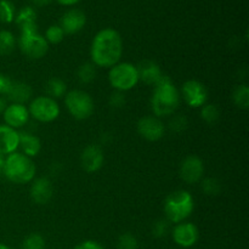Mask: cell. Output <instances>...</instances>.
I'll return each instance as SVG.
<instances>
[{
    "label": "cell",
    "mask_w": 249,
    "mask_h": 249,
    "mask_svg": "<svg viewBox=\"0 0 249 249\" xmlns=\"http://www.w3.org/2000/svg\"><path fill=\"white\" fill-rule=\"evenodd\" d=\"M21 249H45V240L39 233H31L23 240Z\"/></svg>",
    "instance_id": "83f0119b"
},
{
    "label": "cell",
    "mask_w": 249,
    "mask_h": 249,
    "mask_svg": "<svg viewBox=\"0 0 249 249\" xmlns=\"http://www.w3.org/2000/svg\"><path fill=\"white\" fill-rule=\"evenodd\" d=\"M19 50L31 60H40L48 53L49 44L38 31H23L18 39Z\"/></svg>",
    "instance_id": "52a82bcc"
},
{
    "label": "cell",
    "mask_w": 249,
    "mask_h": 249,
    "mask_svg": "<svg viewBox=\"0 0 249 249\" xmlns=\"http://www.w3.org/2000/svg\"><path fill=\"white\" fill-rule=\"evenodd\" d=\"M65 105L73 118L84 121L94 113L95 105L92 97L84 90H71L65 95Z\"/></svg>",
    "instance_id": "8992f818"
},
{
    "label": "cell",
    "mask_w": 249,
    "mask_h": 249,
    "mask_svg": "<svg viewBox=\"0 0 249 249\" xmlns=\"http://www.w3.org/2000/svg\"><path fill=\"white\" fill-rule=\"evenodd\" d=\"M194 208L192 195L186 190H177L168 195L164 201L165 219L173 224L182 223L191 215Z\"/></svg>",
    "instance_id": "277c9868"
},
{
    "label": "cell",
    "mask_w": 249,
    "mask_h": 249,
    "mask_svg": "<svg viewBox=\"0 0 249 249\" xmlns=\"http://www.w3.org/2000/svg\"><path fill=\"white\" fill-rule=\"evenodd\" d=\"M202 190L207 196H216L221 191L220 181L215 178H206L202 181Z\"/></svg>",
    "instance_id": "f546056e"
},
{
    "label": "cell",
    "mask_w": 249,
    "mask_h": 249,
    "mask_svg": "<svg viewBox=\"0 0 249 249\" xmlns=\"http://www.w3.org/2000/svg\"><path fill=\"white\" fill-rule=\"evenodd\" d=\"M123 53L122 36L116 29H101L92 39L90 46L91 63L96 67L111 68L119 62Z\"/></svg>",
    "instance_id": "6da1fadb"
},
{
    "label": "cell",
    "mask_w": 249,
    "mask_h": 249,
    "mask_svg": "<svg viewBox=\"0 0 249 249\" xmlns=\"http://www.w3.org/2000/svg\"><path fill=\"white\" fill-rule=\"evenodd\" d=\"M199 238V231L195 224L182 221L177 224L173 229V240L182 248H190L197 243Z\"/></svg>",
    "instance_id": "7c38bea8"
},
{
    "label": "cell",
    "mask_w": 249,
    "mask_h": 249,
    "mask_svg": "<svg viewBox=\"0 0 249 249\" xmlns=\"http://www.w3.org/2000/svg\"><path fill=\"white\" fill-rule=\"evenodd\" d=\"M32 94H33V91H32L31 85L24 82H14L12 80L9 90L5 94V96H6L5 99L11 101L12 104L24 105L31 100Z\"/></svg>",
    "instance_id": "d6986e66"
},
{
    "label": "cell",
    "mask_w": 249,
    "mask_h": 249,
    "mask_svg": "<svg viewBox=\"0 0 249 249\" xmlns=\"http://www.w3.org/2000/svg\"><path fill=\"white\" fill-rule=\"evenodd\" d=\"M138 68L139 80H142L145 84L155 87L156 83L160 79L163 75L160 65L152 60H143L136 66Z\"/></svg>",
    "instance_id": "ac0fdd59"
},
{
    "label": "cell",
    "mask_w": 249,
    "mask_h": 249,
    "mask_svg": "<svg viewBox=\"0 0 249 249\" xmlns=\"http://www.w3.org/2000/svg\"><path fill=\"white\" fill-rule=\"evenodd\" d=\"M36 168L32 158L21 152H14L4 160L2 174L14 184H27L36 178Z\"/></svg>",
    "instance_id": "3957f363"
},
{
    "label": "cell",
    "mask_w": 249,
    "mask_h": 249,
    "mask_svg": "<svg viewBox=\"0 0 249 249\" xmlns=\"http://www.w3.org/2000/svg\"><path fill=\"white\" fill-rule=\"evenodd\" d=\"M96 78V66L91 62L80 65L77 70V79L80 84H90Z\"/></svg>",
    "instance_id": "603a6c76"
},
{
    "label": "cell",
    "mask_w": 249,
    "mask_h": 249,
    "mask_svg": "<svg viewBox=\"0 0 249 249\" xmlns=\"http://www.w3.org/2000/svg\"><path fill=\"white\" fill-rule=\"evenodd\" d=\"M108 82L116 91H129L140 82L138 68L130 62H118L109 68Z\"/></svg>",
    "instance_id": "5b68a950"
},
{
    "label": "cell",
    "mask_w": 249,
    "mask_h": 249,
    "mask_svg": "<svg viewBox=\"0 0 249 249\" xmlns=\"http://www.w3.org/2000/svg\"><path fill=\"white\" fill-rule=\"evenodd\" d=\"M187 124H189V122L184 114H175L169 121V129L173 133L179 134L187 128Z\"/></svg>",
    "instance_id": "4dcf8cb0"
},
{
    "label": "cell",
    "mask_w": 249,
    "mask_h": 249,
    "mask_svg": "<svg viewBox=\"0 0 249 249\" xmlns=\"http://www.w3.org/2000/svg\"><path fill=\"white\" fill-rule=\"evenodd\" d=\"M104 151L99 145H89L82 151L80 165L87 173H95L104 165Z\"/></svg>",
    "instance_id": "4fadbf2b"
},
{
    "label": "cell",
    "mask_w": 249,
    "mask_h": 249,
    "mask_svg": "<svg viewBox=\"0 0 249 249\" xmlns=\"http://www.w3.org/2000/svg\"><path fill=\"white\" fill-rule=\"evenodd\" d=\"M0 249H11L9 247V246L6 245H2V243H0Z\"/></svg>",
    "instance_id": "60d3db41"
},
{
    "label": "cell",
    "mask_w": 249,
    "mask_h": 249,
    "mask_svg": "<svg viewBox=\"0 0 249 249\" xmlns=\"http://www.w3.org/2000/svg\"><path fill=\"white\" fill-rule=\"evenodd\" d=\"M5 124L14 129H19L26 125L29 121V112L26 105L11 104L7 105L6 109L2 113Z\"/></svg>",
    "instance_id": "9a60e30c"
},
{
    "label": "cell",
    "mask_w": 249,
    "mask_h": 249,
    "mask_svg": "<svg viewBox=\"0 0 249 249\" xmlns=\"http://www.w3.org/2000/svg\"><path fill=\"white\" fill-rule=\"evenodd\" d=\"M16 17V9L10 0H0V21L11 23Z\"/></svg>",
    "instance_id": "4316f807"
},
{
    "label": "cell",
    "mask_w": 249,
    "mask_h": 249,
    "mask_svg": "<svg viewBox=\"0 0 249 249\" xmlns=\"http://www.w3.org/2000/svg\"><path fill=\"white\" fill-rule=\"evenodd\" d=\"M87 23V16L84 11L79 9L68 10L60 21V27L65 34H75L82 31Z\"/></svg>",
    "instance_id": "2e32d148"
},
{
    "label": "cell",
    "mask_w": 249,
    "mask_h": 249,
    "mask_svg": "<svg viewBox=\"0 0 249 249\" xmlns=\"http://www.w3.org/2000/svg\"><path fill=\"white\" fill-rule=\"evenodd\" d=\"M44 38L48 41V44H60L65 38V32L57 24H53L46 29Z\"/></svg>",
    "instance_id": "f1b7e54d"
},
{
    "label": "cell",
    "mask_w": 249,
    "mask_h": 249,
    "mask_svg": "<svg viewBox=\"0 0 249 249\" xmlns=\"http://www.w3.org/2000/svg\"><path fill=\"white\" fill-rule=\"evenodd\" d=\"M201 117L206 123L215 124L220 119V109L214 104H206L201 107Z\"/></svg>",
    "instance_id": "484cf974"
},
{
    "label": "cell",
    "mask_w": 249,
    "mask_h": 249,
    "mask_svg": "<svg viewBox=\"0 0 249 249\" xmlns=\"http://www.w3.org/2000/svg\"><path fill=\"white\" fill-rule=\"evenodd\" d=\"M181 95L184 101L192 108H201L207 104L208 91L207 88L198 80H187L181 87Z\"/></svg>",
    "instance_id": "9c48e42d"
},
{
    "label": "cell",
    "mask_w": 249,
    "mask_h": 249,
    "mask_svg": "<svg viewBox=\"0 0 249 249\" xmlns=\"http://www.w3.org/2000/svg\"><path fill=\"white\" fill-rule=\"evenodd\" d=\"M45 91L49 97L56 100L61 99L67 94V85L60 78H51L45 85Z\"/></svg>",
    "instance_id": "7402d4cb"
},
{
    "label": "cell",
    "mask_w": 249,
    "mask_h": 249,
    "mask_svg": "<svg viewBox=\"0 0 249 249\" xmlns=\"http://www.w3.org/2000/svg\"><path fill=\"white\" fill-rule=\"evenodd\" d=\"M57 1L60 2L61 5H66V6H71V5L77 4V2L80 1V0H57Z\"/></svg>",
    "instance_id": "f35d334b"
},
{
    "label": "cell",
    "mask_w": 249,
    "mask_h": 249,
    "mask_svg": "<svg viewBox=\"0 0 249 249\" xmlns=\"http://www.w3.org/2000/svg\"><path fill=\"white\" fill-rule=\"evenodd\" d=\"M232 100L241 109L249 108V88L246 84H240L233 89Z\"/></svg>",
    "instance_id": "cb8c5ba5"
},
{
    "label": "cell",
    "mask_w": 249,
    "mask_h": 249,
    "mask_svg": "<svg viewBox=\"0 0 249 249\" xmlns=\"http://www.w3.org/2000/svg\"><path fill=\"white\" fill-rule=\"evenodd\" d=\"M169 221L167 219H158L152 225V235L156 238H163L169 233Z\"/></svg>",
    "instance_id": "d6a6232c"
},
{
    "label": "cell",
    "mask_w": 249,
    "mask_h": 249,
    "mask_svg": "<svg viewBox=\"0 0 249 249\" xmlns=\"http://www.w3.org/2000/svg\"><path fill=\"white\" fill-rule=\"evenodd\" d=\"M74 249H105V248L102 247L99 242H96V241L89 240V241H84V242H80L79 245L75 246Z\"/></svg>",
    "instance_id": "e575fe53"
},
{
    "label": "cell",
    "mask_w": 249,
    "mask_h": 249,
    "mask_svg": "<svg viewBox=\"0 0 249 249\" xmlns=\"http://www.w3.org/2000/svg\"><path fill=\"white\" fill-rule=\"evenodd\" d=\"M11 82L12 80L10 79V78H7L6 75H4L1 72H0V95L6 94Z\"/></svg>",
    "instance_id": "d590c367"
},
{
    "label": "cell",
    "mask_w": 249,
    "mask_h": 249,
    "mask_svg": "<svg viewBox=\"0 0 249 249\" xmlns=\"http://www.w3.org/2000/svg\"><path fill=\"white\" fill-rule=\"evenodd\" d=\"M29 195H31L32 201L36 204L43 206V204L49 203V201L53 198V182L50 181L49 178L45 177L34 179L33 181H32Z\"/></svg>",
    "instance_id": "5bb4252c"
},
{
    "label": "cell",
    "mask_w": 249,
    "mask_h": 249,
    "mask_svg": "<svg viewBox=\"0 0 249 249\" xmlns=\"http://www.w3.org/2000/svg\"><path fill=\"white\" fill-rule=\"evenodd\" d=\"M29 116L41 123H50L60 116V106L57 101L49 96H38L32 100L28 107Z\"/></svg>",
    "instance_id": "ba28073f"
},
{
    "label": "cell",
    "mask_w": 249,
    "mask_h": 249,
    "mask_svg": "<svg viewBox=\"0 0 249 249\" xmlns=\"http://www.w3.org/2000/svg\"><path fill=\"white\" fill-rule=\"evenodd\" d=\"M15 22L21 29L23 31H38V26H36V10L32 6H24L17 12L16 17H15Z\"/></svg>",
    "instance_id": "44dd1931"
},
{
    "label": "cell",
    "mask_w": 249,
    "mask_h": 249,
    "mask_svg": "<svg viewBox=\"0 0 249 249\" xmlns=\"http://www.w3.org/2000/svg\"><path fill=\"white\" fill-rule=\"evenodd\" d=\"M16 48V38L9 31H0V56L10 55Z\"/></svg>",
    "instance_id": "d4e9b609"
},
{
    "label": "cell",
    "mask_w": 249,
    "mask_h": 249,
    "mask_svg": "<svg viewBox=\"0 0 249 249\" xmlns=\"http://www.w3.org/2000/svg\"><path fill=\"white\" fill-rule=\"evenodd\" d=\"M7 107V100L5 97L0 96V114L4 113V111Z\"/></svg>",
    "instance_id": "74e56055"
},
{
    "label": "cell",
    "mask_w": 249,
    "mask_h": 249,
    "mask_svg": "<svg viewBox=\"0 0 249 249\" xmlns=\"http://www.w3.org/2000/svg\"><path fill=\"white\" fill-rule=\"evenodd\" d=\"M138 240L134 235L125 232L119 236L118 242H117V248L118 249H138Z\"/></svg>",
    "instance_id": "1f68e13d"
},
{
    "label": "cell",
    "mask_w": 249,
    "mask_h": 249,
    "mask_svg": "<svg viewBox=\"0 0 249 249\" xmlns=\"http://www.w3.org/2000/svg\"><path fill=\"white\" fill-rule=\"evenodd\" d=\"M138 133L147 141H158L164 136L165 125L158 117L146 116L139 119Z\"/></svg>",
    "instance_id": "30bf717a"
},
{
    "label": "cell",
    "mask_w": 249,
    "mask_h": 249,
    "mask_svg": "<svg viewBox=\"0 0 249 249\" xmlns=\"http://www.w3.org/2000/svg\"><path fill=\"white\" fill-rule=\"evenodd\" d=\"M18 147H21L23 155L32 158L38 156V153L40 152L41 142L38 136H36L34 134L28 133V131H22V133H19Z\"/></svg>",
    "instance_id": "ffe728a7"
},
{
    "label": "cell",
    "mask_w": 249,
    "mask_h": 249,
    "mask_svg": "<svg viewBox=\"0 0 249 249\" xmlns=\"http://www.w3.org/2000/svg\"><path fill=\"white\" fill-rule=\"evenodd\" d=\"M19 143V133L16 129L1 124L0 125V155H11L16 152Z\"/></svg>",
    "instance_id": "e0dca14e"
},
{
    "label": "cell",
    "mask_w": 249,
    "mask_h": 249,
    "mask_svg": "<svg viewBox=\"0 0 249 249\" xmlns=\"http://www.w3.org/2000/svg\"><path fill=\"white\" fill-rule=\"evenodd\" d=\"M179 173L186 184H197L204 175L203 160L198 156H187L180 164Z\"/></svg>",
    "instance_id": "8fae6325"
},
{
    "label": "cell",
    "mask_w": 249,
    "mask_h": 249,
    "mask_svg": "<svg viewBox=\"0 0 249 249\" xmlns=\"http://www.w3.org/2000/svg\"><path fill=\"white\" fill-rule=\"evenodd\" d=\"M153 88L151 107L155 116L162 118L174 114L180 104V92L172 79L163 74Z\"/></svg>",
    "instance_id": "7a4b0ae2"
},
{
    "label": "cell",
    "mask_w": 249,
    "mask_h": 249,
    "mask_svg": "<svg viewBox=\"0 0 249 249\" xmlns=\"http://www.w3.org/2000/svg\"><path fill=\"white\" fill-rule=\"evenodd\" d=\"M4 156L0 155V174H2V168H4Z\"/></svg>",
    "instance_id": "ab89813d"
},
{
    "label": "cell",
    "mask_w": 249,
    "mask_h": 249,
    "mask_svg": "<svg viewBox=\"0 0 249 249\" xmlns=\"http://www.w3.org/2000/svg\"><path fill=\"white\" fill-rule=\"evenodd\" d=\"M32 4L36 5L38 7H43V6H48L53 0H31Z\"/></svg>",
    "instance_id": "8d00e7d4"
},
{
    "label": "cell",
    "mask_w": 249,
    "mask_h": 249,
    "mask_svg": "<svg viewBox=\"0 0 249 249\" xmlns=\"http://www.w3.org/2000/svg\"><path fill=\"white\" fill-rule=\"evenodd\" d=\"M109 106L112 108H122V107L125 105V96H124V92L116 91L109 96Z\"/></svg>",
    "instance_id": "836d02e7"
}]
</instances>
